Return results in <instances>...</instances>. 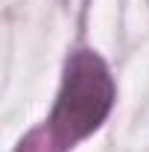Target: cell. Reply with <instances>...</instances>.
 <instances>
[{"label":"cell","instance_id":"1","mask_svg":"<svg viewBox=\"0 0 149 152\" xmlns=\"http://www.w3.org/2000/svg\"><path fill=\"white\" fill-rule=\"evenodd\" d=\"M114 99V85L105 64L93 53H79L67 67L64 85L56 102L53 126L64 143H73L79 137L93 132L105 114L111 108Z\"/></svg>","mask_w":149,"mask_h":152}]
</instances>
